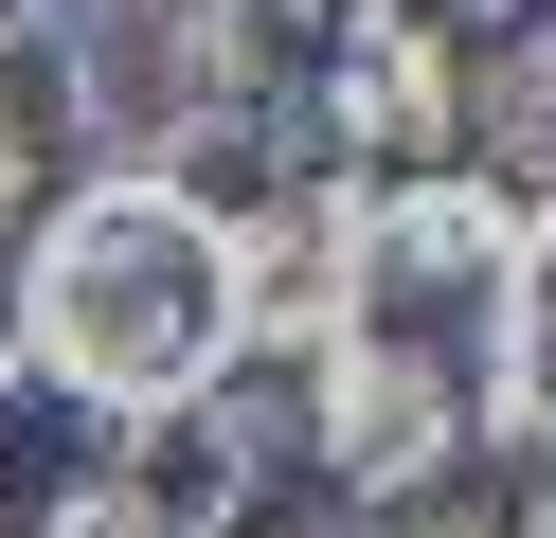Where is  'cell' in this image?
I'll list each match as a JSON object with an SVG mask.
<instances>
[{
  "mask_svg": "<svg viewBox=\"0 0 556 538\" xmlns=\"http://www.w3.org/2000/svg\"><path fill=\"white\" fill-rule=\"evenodd\" d=\"M431 18H448V36H503V18H539V0H431Z\"/></svg>",
  "mask_w": 556,
  "mask_h": 538,
  "instance_id": "11",
  "label": "cell"
},
{
  "mask_svg": "<svg viewBox=\"0 0 556 538\" xmlns=\"http://www.w3.org/2000/svg\"><path fill=\"white\" fill-rule=\"evenodd\" d=\"M377 538H503V521H467V502H395Z\"/></svg>",
  "mask_w": 556,
  "mask_h": 538,
  "instance_id": "10",
  "label": "cell"
},
{
  "mask_svg": "<svg viewBox=\"0 0 556 538\" xmlns=\"http://www.w3.org/2000/svg\"><path fill=\"white\" fill-rule=\"evenodd\" d=\"M0 377H18V270H0Z\"/></svg>",
  "mask_w": 556,
  "mask_h": 538,
  "instance_id": "13",
  "label": "cell"
},
{
  "mask_svg": "<svg viewBox=\"0 0 556 538\" xmlns=\"http://www.w3.org/2000/svg\"><path fill=\"white\" fill-rule=\"evenodd\" d=\"M0 18H37V0H0Z\"/></svg>",
  "mask_w": 556,
  "mask_h": 538,
  "instance_id": "14",
  "label": "cell"
},
{
  "mask_svg": "<svg viewBox=\"0 0 556 538\" xmlns=\"http://www.w3.org/2000/svg\"><path fill=\"white\" fill-rule=\"evenodd\" d=\"M503 270H520V198L484 162L359 179V323H395V305H503Z\"/></svg>",
  "mask_w": 556,
  "mask_h": 538,
  "instance_id": "4",
  "label": "cell"
},
{
  "mask_svg": "<svg viewBox=\"0 0 556 538\" xmlns=\"http://www.w3.org/2000/svg\"><path fill=\"white\" fill-rule=\"evenodd\" d=\"M198 538H359V502H341L324 466H252V485H233Z\"/></svg>",
  "mask_w": 556,
  "mask_h": 538,
  "instance_id": "8",
  "label": "cell"
},
{
  "mask_svg": "<svg viewBox=\"0 0 556 538\" xmlns=\"http://www.w3.org/2000/svg\"><path fill=\"white\" fill-rule=\"evenodd\" d=\"M448 143H467L503 198H556V36H539V18L484 36V72H467V108H448Z\"/></svg>",
  "mask_w": 556,
  "mask_h": 538,
  "instance_id": "6",
  "label": "cell"
},
{
  "mask_svg": "<svg viewBox=\"0 0 556 538\" xmlns=\"http://www.w3.org/2000/svg\"><path fill=\"white\" fill-rule=\"evenodd\" d=\"M503 538H556V466H539V502H520V521H503Z\"/></svg>",
  "mask_w": 556,
  "mask_h": 538,
  "instance_id": "12",
  "label": "cell"
},
{
  "mask_svg": "<svg viewBox=\"0 0 556 538\" xmlns=\"http://www.w3.org/2000/svg\"><path fill=\"white\" fill-rule=\"evenodd\" d=\"M467 430L539 466L556 449V198H520V270L484 305V377H467Z\"/></svg>",
  "mask_w": 556,
  "mask_h": 538,
  "instance_id": "5",
  "label": "cell"
},
{
  "mask_svg": "<svg viewBox=\"0 0 556 538\" xmlns=\"http://www.w3.org/2000/svg\"><path fill=\"white\" fill-rule=\"evenodd\" d=\"M448 108H467V54H448L431 0H341L324 72H305V108H288V162L395 179V162H431V143H448Z\"/></svg>",
  "mask_w": 556,
  "mask_h": 538,
  "instance_id": "3",
  "label": "cell"
},
{
  "mask_svg": "<svg viewBox=\"0 0 556 538\" xmlns=\"http://www.w3.org/2000/svg\"><path fill=\"white\" fill-rule=\"evenodd\" d=\"M18 538H162V521L126 502V466H73V485H37V502H18Z\"/></svg>",
  "mask_w": 556,
  "mask_h": 538,
  "instance_id": "9",
  "label": "cell"
},
{
  "mask_svg": "<svg viewBox=\"0 0 556 538\" xmlns=\"http://www.w3.org/2000/svg\"><path fill=\"white\" fill-rule=\"evenodd\" d=\"M252 359V287H233V215L162 162H109L37 215L18 251V377L90 395V413H180L233 395Z\"/></svg>",
  "mask_w": 556,
  "mask_h": 538,
  "instance_id": "1",
  "label": "cell"
},
{
  "mask_svg": "<svg viewBox=\"0 0 556 538\" xmlns=\"http://www.w3.org/2000/svg\"><path fill=\"white\" fill-rule=\"evenodd\" d=\"M448 449H467V377H448L413 323H341V341H305V466H324L341 502H431Z\"/></svg>",
  "mask_w": 556,
  "mask_h": 538,
  "instance_id": "2",
  "label": "cell"
},
{
  "mask_svg": "<svg viewBox=\"0 0 556 538\" xmlns=\"http://www.w3.org/2000/svg\"><path fill=\"white\" fill-rule=\"evenodd\" d=\"M252 466H269V449H252V413H216V395H180V413H126V502H144L162 538H198L233 485H252Z\"/></svg>",
  "mask_w": 556,
  "mask_h": 538,
  "instance_id": "7",
  "label": "cell"
}]
</instances>
